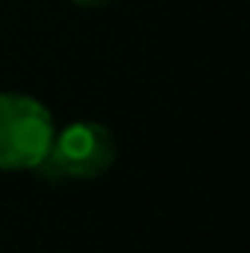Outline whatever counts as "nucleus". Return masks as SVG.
Instances as JSON below:
<instances>
[{
  "label": "nucleus",
  "mask_w": 250,
  "mask_h": 253,
  "mask_svg": "<svg viewBox=\"0 0 250 253\" xmlns=\"http://www.w3.org/2000/svg\"><path fill=\"white\" fill-rule=\"evenodd\" d=\"M56 135L53 115L30 94H0V171H36Z\"/></svg>",
  "instance_id": "f257e3e1"
},
{
  "label": "nucleus",
  "mask_w": 250,
  "mask_h": 253,
  "mask_svg": "<svg viewBox=\"0 0 250 253\" xmlns=\"http://www.w3.org/2000/svg\"><path fill=\"white\" fill-rule=\"evenodd\" d=\"M115 135L97 121H74L53 135L47 156L39 162L44 180H94L115 162Z\"/></svg>",
  "instance_id": "f03ea898"
},
{
  "label": "nucleus",
  "mask_w": 250,
  "mask_h": 253,
  "mask_svg": "<svg viewBox=\"0 0 250 253\" xmlns=\"http://www.w3.org/2000/svg\"><path fill=\"white\" fill-rule=\"evenodd\" d=\"M74 3H80V6H100V3H109V0H74Z\"/></svg>",
  "instance_id": "7ed1b4c3"
}]
</instances>
